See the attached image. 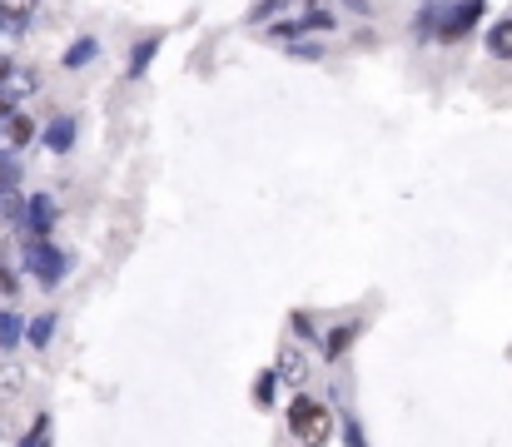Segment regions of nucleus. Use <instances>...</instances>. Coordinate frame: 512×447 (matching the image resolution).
Returning <instances> with one entry per match:
<instances>
[{
  "mask_svg": "<svg viewBox=\"0 0 512 447\" xmlns=\"http://www.w3.org/2000/svg\"><path fill=\"white\" fill-rule=\"evenodd\" d=\"M284 423H289V438H294V443H329V438H334V413H329L319 398H309V393H299V398L289 403Z\"/></svg>",
  "mask_w": 512,
  "mask_h": 447,
  "instance_id": "obj_1",
  "label": "nucleus"
},
{
  "mask_svg": "<svg viewBox=\"0 0 512 447\" xmlns=\"http://www.w3.org/2000/svg\"><path fill=\"white\" fill-rule=\"evenodd\" d=\"M35 90H40V75L25 70V65H10V75L0 80V120H10Z\"/></svg>",
  "mask_w": 512,
  "mask_h": 447,
  "instance_id": "obj_2",
  "label": "nucleus"
},
{
  "mask_svg": "<svg viewBox=\"0 0 512 447\" xmlns=\"http://www.w3.org/2000/svg\"><path fill=\"white\" fill-rule=\"evenodd\" d=\"M30 274H35L45 289H55V284L70 274V259H65L50 239H35V244H30Z\"/></svg>",
  "mask_w": 512,
  "mask_h": 447,
  "instance_id": "obj_3",
  "label": "nucleus"
},
{
  "mask_svg": "<svg viewBox=\"0 0 512 447\" xmlns=\"http://www.w3.org/2000/svg\"><path fill=\"white\" fill-rule=\"evenodd\" d=\"M483 10H488V0H463V5H453V10L443 15V25H438V40H463V35L483 20Z\"/></svg>",
  "mask_w": 512,
  "mask_h": 447,
  "instance_id": "obj_4",
  "label": "nucleus"
},
{
  "mask_svg": "<svg viewBox=\"0 0 512 447\" xmlns=\"http://www.w3.org/2000/svg\"><path fill=\"white\" fill-rule=\"evenodd\" d=\"M358 338H363V323H358V318H348V323H339V328H329V333L319 338V348H324V363H339V358L348 353V348H353V343H358Z\"/></svg>",
  "mask_w": 512,
  "mask_h": 447,
  "instance_id": "obj_5",
  "label": "nucleus"
},
{
  "mask_svg": "<svg viewBox=\"0 0 512 447\" xmlns=\"http://www.w3.org/2000/svg\"><path fill=\"white\" fill-rule=\"evenodd\" d=\"M75 130H80L75 115H55V120L40 130V145L50 149V154H70V149H75Z\"/></svg>",
  "mask_w": 512,
  "mask_h": 447,
  "instance_id": "obj_6",
  "label": "nucleus"
},
{
  "mask_svg": "<svg viewBox=\"0 0 512 447\" xmlns=\"http://www.w3.org/2000/svg\"><path fill=\"white\" fill-rule=\"evenodd\" d=\"M50 224H55V199L30 194V199H25V229H30L35 239H50Z\"/></svg>",
  "mask_w": 512,
  "mask_h": 447,
  "instance_id": "obj_7",
  "label": "nucleus"
},
{
  "mask_svg": "<svg viewBox=\"0 0 512 447\" xmlns=\"http://www.w3.org/2000/svg\"><path fill=\"white\" fill-rule=\"evenodd\" d=\"M274 373H279V383H289V388H304V378H309V363H304V353H299L294 343H284V348H279V358H274Z\"/></svg>",
  "mask_w": 512,
  "mask_h": 447,
  "instance_id": "obj_8",
  "label": "nucleus"
},
{
  "mask_svg": "<svg viewBox=\"0 0 512 447\" xmlns=\"http://www.w3.org/2000/svg\"><path fill=\"white\" fill-rule=\"evenodd\" d=\"M95 55H100V45H95L90 35H80V40H70V50L60 55V70H85Z\"/></svg>",
  "mask_w": 512,
  "mask_h": 447,
  "instance_id": "obj_9",
  "label": "nucleus"
},
{
  "mask_svg": "<svg viewBox=\"0 0 512 447\" xmlns=\"http://www.w3.org/2000/svg\"><path fill=\"white\" fill-rule=\"evenodd\" d=\"M160 45H165V35H145V40L135 45V55H130V70H125V75H130V80H140V75L150 70V60L160 55Z\"/></svg>",
  "mask_w": 512,
  "mask_h": 447,
  "instance_id": "obj_10",
  "label": "nucleus"
},
{
  "mask_svg": "<svg viewBox=\"0 0 512 447\" xmlns=\"http://www.w3.org/2000/svg\"><path fill=\"white\" fill-rule=\"evenodd\" d=\"M5 140H10L5 149H25L30 140H35V120H30L25 110H15V115L5 120Z\"/></svg>",
  "mask_w": 512,
  "mask_h": 447,
  "instance_id": "obj_11",
  "label": "nucleus"
},
{
  "mask_svg": "<svg viewBox=\"0 0 512 447\" xmlns=\"http://www.w3.org/2000/svg\"><path fill=\"white\" fill-rule=\"evenodd\" d=\"M50 338H55V313H40V318H25V343L30 348H50Z\"/></svg>",
  "mask_w": 512,
  "mask_h": 447,
  "instance_id": "obj_12",
  "label": "nucleus"
},
{
  "mask_svg": "<svg viewBox=\"0 0 512 447\" xmlns=\"http://www.w3.org/2000/svg\"><path fill=\"white\" fill-rule=\"evenodd\" d=\"M20 343H25V318L5 308V313H0V348L10 353V348H20Z\"/></svg>",
  "mask_w": 512,
  "mask_h": 447,
  "instance_id": "obj_13",
  "label": "nucleus"
},
{
  "mask_svg": "<svg viewBox=\"0 0 512 447\" xmlns=\"http://www.w3.org/2000/svg\"><path fill=\"white\" fill-rule=\"evenodd\" d=\"M488 50H493L498 60H512V20H498V25L488 30Z\"/></svg>",
  "mask_w": 512,
  "mask_h": 447,
  "instance_id": "obj_14",
  "label": "nucleus"
},
{
  "mask_svg": "<svg viewBox=\"0 0 512 447\" xmlns=\"http://www.w3.org/2000/svg\"><path fill=\"white\" fill-rule=\"evenodd\" d=\"M35 5H40V0H0V20H5V25H25V20L35 15Z\"/></svg>",
  "mask_w": 512,
  "mask_h": 447,
  "instance_id": "obj_15",
  "label": "nucleus"
},
{
  "mask_svg": "<svg viewBox=\"0 0 512 447\" xmlns=\"http://www.w3.org/2000/svg\"><path fill=\"white\" fill-rule=\"evenodd\" d=\"M279 10H284V0H254L249 15H244V25H264V20H274Z\"/></svg>",
  "mask_w": 512,
  "mask_h": 447,
  "instance_id": "obj_16",
  "label": "nucleus"
},
{
  "mask_svg": "<svg viewBox=\"0 0 512 447\" xmlns=\"http://www.w3.org/2000/svg\"><path fill=\"white\" fill-rule=\"evenodd\" d=\"M40 443H50V413H40V418L30 423V433L20 438V447H40Z\"/></svg>",
  "mask_w": 512,
  "mask_h": 447,
  "instance_id": "obj_17",
  "label": "nucleus"
},
{
  "mask_svg": "<svg viewBox=\"0 0 512 447\" xmlns=\"http://www.w3.org/2000/svg\"><path fill=\"white\" fill-rule=\"evenodd\" d=\"M274 383H279V373H274V368H269V373H259V383H254V403H259V408H269V403H274Z\"/></svg>",
  "mask_w": 512,
  "mask_h": 447,
  "instance_id": "obj_18",
  "label": "nucleus"
},
{
  "mask_svg": "<svg viewBox=\"0 0 512 447\" xmlns=\"http://www.w3.org/2000/svg\"><path fill=\"white\" fill-rule=\"evenodd\" d=\"M269 35H274V40H299V35H304V20H284V15H279V20L269 25Z\"/></svg>",
  "mask_w": 512,
  "mask_h": 447,
  "instance_id": "obj_19",
  "label": "nucleus"
},
{
  "mask_svg": "<svg viewBox=\"0 0 512 447\" xmlns=\"http://www.w3.org/2000/svg\"><path fill=\"white\" fill-rule=\"evenodd\" d=\"M304 30H334V10H319V5H314V10L304 15Z\"/></svg>",
  "mask_w": 512,
  "mask_h": 447,
  "instance_id": "obj_20",
  "label": "nucleus"
},
{
  "mask_svg": "<svg viewBox=\"0 0 512 447\" xmlns=\"http://www.w3.org/2000/svg\"><path fill=\"white\" fill-rule=\"evenodd\" d=\"M15 184H20V164L5 159V149H0V189H15Z\"/></svg>",
  "mask_w": 512,
  "mask_h": 447,
  "instance_id": "obj_21",
  "label": "nucleus"
},
{
  "mask_svg": "<svg viewBox=\"0 0 512 447\" xmlns=\"http://www.w3.org/2000/svg\"><path fill=\"white\" fill-rule=\"evenodd\" d=\"M15 289H20L15 269H10V264H0V294H5V298H15Z\"/></svg>",
  "mask_w": 512,
  "mask_h": 447,
  "instance_id": "obj_22",
  "label": "nucleus"
},
{
  "mask_svg": "<svg viewBox=\"0 0 512 447\" xmlns=\"http://www.w3.org/2000/svg\"><path fill=\"white\" fill-rule=\"evenodd\" d=\"M294 333H304V338H314V323H309V313H294Z\"/></svg>",
  "mask_w": 512,
  "mask_h": 447,
  "instance_id": "obj_23",
  "label": "nucleus"
},
{
  "mask_svg": "<svg viewBox=\"0 0 512 447\" xmlns=\"http://www.w3.org/2000/svg\"><path fill=\"white\" fill-rule=\"evenodd\" d=\"M294 55H299V60H319L324 50H319V45H294Z\"/></svg>",
  "mask_w": 512,
  "mask_h": 447,
  "instance_id": "obj_24",
  "label": "nucleus"
},
{
  "mask_svg": "<svg viewBox=\"0 0 512 447\" xmlns=\"http://www.w3.org/2000/svg\"><path fill=\"white\" fill-rule=\"evenodd\" d=\"M5 75H10V60H5V55H0V80H5Z\"/></svg>",
  "mask_w": 512,
  "mask_h": 447,
  "instance_id": "obj_25",
  "label": "nucleus"
},
{
  "mask_svg": "<svg viewBox=\"0 0 512 447\" xmlns=\"http://www.w3.org/2000/svg\"><path fill=\"white\" fill-rule=\"evenodd\" d=\"M348 5H358V10H363V0H348Z\"/></svg>",
  "mask_w": 512,
  "mask_h": 447,
  "instance_id": "obj_26",
  "label": "nucleus"
}]
</instances>
